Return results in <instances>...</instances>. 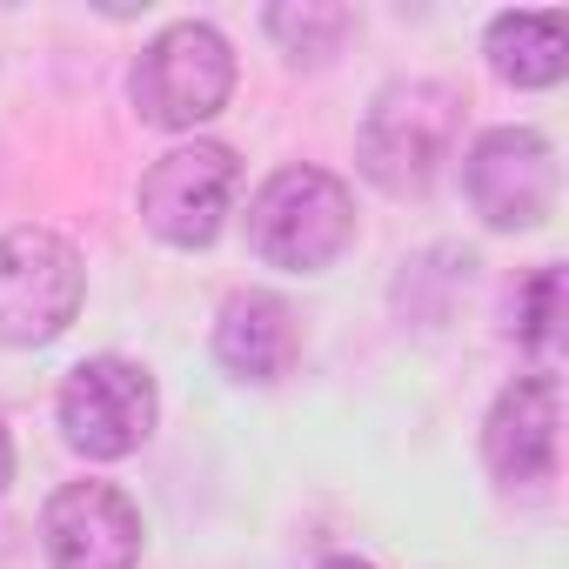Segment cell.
<instances>
[{"label": "cell", "mask_w": 569, "mask_h": 569, "mask_svg": "<svg viewBox=\"0 0 569 569\" xmlns=\"http://www.w3.org/2000/svg\"><path fill=\"white\" fill-rule=\"evenodd\" d=\"M462 128V101L442 81H389L362 114V174L382 194H429Z\"/></svg>", "instance_id": "1"}, {"label": "cell", "mask_w": 569, "mask_h": 569, "mask_svg": "<svg viewBox=\"0 0 569 569\" xmlns=\"http://www.w3.org/2000/svg\"><path fill=\"white\" fill-rule=\"evenodd\" d=\"M248 241L268 268L316 274L356 241V194L329 168H281L248 208Z\"/></svg>", "instance_id": "2"}, {"label": "cell", "mask_w": 569, "mask_h": 569, "mask_svg": "<svg viewBox=\"0 0 569 569\" xmlns=\"http://www.w3.org/2000/svg\"><path fill=\"white\" fill-rule=\"evenodd\" d=\"M128 94H134L141 121H154V128H201L234 94V54L208 21H174L168 34H154L141 48Z\"/></svg>", "instance_id": "3"}, {"label": "cell", "mask_w": 569, "mask_h": 569, "mask_svg": "<svg viewBox=\"0 0 569 569\" xmlns=\"http://www.w3.org/2000/svg\"><path fill=\"white\" fill-rule=\"evenodd\" d=\"M81 316V254L54 228L0 234V342L41 349Z\"/></svg>", "instance_id": "4"}, {"label": "cell", "mask_w": 569, "mask_h": 569, "mask_svg": "<svg viewBox=\"0 0 569 569\" xmlns=\"http://www.w3.org/2000/svg\"><path fill=\"white\" fill-rule=\"evenodd\" d=\"M161 396L154 376L128 356H88L68 382H61V436L68 449H81L88 462H121L154 436Z\"/></svg>", "instance_id": "5"}, {"label": "cell", "mask_w": 569, "mask_h": 569, "mask_svg": "<svg viewBox=\"0 0 569 569\" xmlns=\"http://www.w3.org/2000/svg\"><path fill=\"white\" fill-rule=\"evenodd\" d=\"M234 201V154L221 141L168 148L141 181V221L174 248H208Z\"/></svg>", "instance_id": "6"}, {"label": "cell", "mask_w": 569, "mask_h": 569, "mask_svg": "<svg viewBox=\"0 0 569 569\" xmlns=\"http://www.w3.org/2000/svg\"><path fill=\"white\" fill-rule=\"evenodd\" d=\"M462 188L489 228H536L556 208V154L536 128H489L462 161Z\"/></svg>", "instance_id": "7"}, {"label": "cell", "mask_w": 569, "mask_h": 569, "mask_svg": "<svg viewBox=\"0 0 569 569\" xmlns=\"http://www.w3.org/2000/svg\"><path fill=\"white\" fill-rule=\"evenodd\" d=\"M48 562L54 569H134L141 556V516L114 482H68L48 496L41 516Z\"/></svg>", "instance_id": "8"}, {"label": "cell", "mask_w": 569, "mask_h": 569, "mask_svg": "<svg viewBox=\"0 0 569 569\" xmlns=\"http://www.w3.org/2000/svg\"><path fill=\"white\" fill-rule=\"evenodd\" d=\"M556 449H562V382L556 376H522L496 396L489 422H482V456L489 476L502 489H536L556 476Z\"/></svg>", "instance_id": "9"}, {"label": "cell", "mask_w": 569, "mask_h": 569, "mask_svg": "<svg viewBox=\"0 0 569 569\" xmlns=\"http://www.w3.org/2000/svg\"><path fill=\"white\" fill-rule=\"evenodd\" d=\"M302 356V329H296V309L268 296V289H234L214 316V362L234 376V382H281Z\"/></svg>", "instance_id": "10"}, {"label": "cell", "mask_w": 569, "mask_h": 569, "mask_svg": "<svg viewBox=\"0 0 569 569\" xmlns=\"http://www.w3.org/2000/svg\"><path fill=\"white\" fill-rule=\"evenodd\" d=\"M489 68L509 88H549L569 68V21L562 14H496L489 21Z\"/></svg>", "instance_id": "11"}, {"label": "cell", "mask_w": 569, "mask_h": 569, "mask_svg": "<svg viewBox=\"0 0 569 569\" xmlns=\"http://www.w3.org/2000/svg\"><path fill=\"white\" fill-rule=\"evenodd\" d=\"M349 28H356V14L336 8V0H289V8H268V34L296 61H329L349 41Z\"/></svg>", "instance_id": "12"}, {"label": "cell", "mask_w": 569, "mask_h": 569, "mask_svg": "<svg viewBox=\"0 0 569 569\" xmlns=\"http://www.w3.org/2000/svg\"><path fill=\"white\" fill-rule=\"evenodd\" d=\"M516 342L536 349V356H556V342H562V268L556 261H542L522 281V296H516Z\"/></svg>", "instance_id": "13"}, {"label": "cell", "mask_w": 569, "mask_h": 569, "mask_svg": "<svg viewBox=\"0 0 569 569\" xmlns=\"http://www.w3.org/2000/svg\"><path fill=\"white\" fill-rule=\"evenodd\" d=\"M8 476H14V442H8V422H0V489H8Z\"/></svg>", "instance_id": "14"}, {"label": "cell", "mask_w": 569, "mask_h": 569, "mask_svg": "<svg viewBox=\"0 0 569 569\" xmlns=\"http://www.w3.org/2000/svg\"><path fill=\"white\" fill-rule=\"evenodd\" d=\"M322 569H376V562H362V556H329Z\"/></svg>", "instance_id": "15"}]
</instances>
